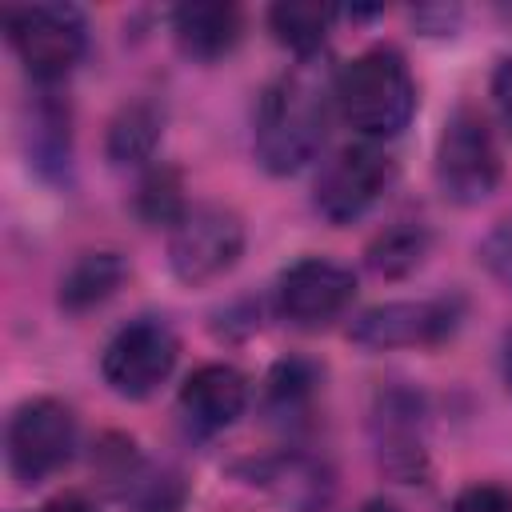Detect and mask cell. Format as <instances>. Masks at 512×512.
Returning <instances> with one entry per match:
<instances>
[{
  "label": "cell",
  "mask_w": 512,
  "mask_h": 512,
  "mask_svg": "<svg viewBox=\"0 0 512 512\" xmlns=\"http://www.w3.org/2000/svg\"><path fill=\"white\" fill-rule=\"evenodd\" d=\"M372 436H376V456L388 476L404 484H420L428 472V452H424V400L412 388H388L376 396L372 408Z\"/></svg>",
  "instance_id": "11"
},
{
  "label": "cell",
  "mask_w": 512,
  "mask_h": 512,
  "mask_svg": "<svg viewBox=\"0 0 512 512\" xmlns=\"http://www.w3.org/2000/svg\"><path fill=\"white\" fill-rule=\"evenodd\" d=\"M480 260H484V268H488L504 288H512V220H500V224L484 236Z\"/></svg>",
  "instance_id": "22"
},
{
  "label": "cell",
  "mask_w": 512,
  "mask_h": 512,
  "mask_svg": "<svg viewBox=\"0 0 512 512\" xmlns=\"http://www.w3.org/2000/svg\"><path fill=\"white\" fill-rule=\"evenodd\" d=\"M500 376H504V388L512 392V328L500 340Z\"/></svg>",
  "instance_id": "26"
},
{
  "label": "cell",
  "mask_w": 512,
  "mask_h": 512,
  "mask_svg": "<svg viewBox=\"0 0 512 512\" xmlns=\"http://www.w3.org/2000/svg\"><path fill=\"white\" fill-rule=\"evenodd\" d=\"M428 248H432V232L420 220H396L364 248V260L376 276L396 280V276H408L412 268H420Z\"/></svg>",
  "instance_id": "18"
},
{
  "label": "cell",
  "mask_w": 512,
  "mask_h": 512,
  "mask_svg": "<svg viewBox=\"0 0 512 512\" xmlns=\"http://www.w3.org/2000/svg\"><path fill=\"white\" fill-rule=\"evenodd\" d=\"M356 296V276L324 256L288 264L276 280V312L296 328H320L336 320Z\"/></svg>",
  "instance_id": "10"
},
{
  "label": "cell",
  "mask_w": 512,
  "mask_h": 512,
  "mask_svg": "<svg viewBox=\"0 0 512 512\" xmlns=\"http://www.w3.org/2000/svg\"><path fill=\"white\" fill-rule=\"evenodd\" d=\"M160 132H164V120L148 100L124 104L108 124V140H104L108 160L112 164H144V160H152V152L160 144Z\"/></svg>",
  "instance_id": "17"
},
{
  "label": "cell",
  "mask_w": 512,
  "mask_h": 512,
  "mask_svg": "<svg viewBox=\"0 0 512 512\" xmlns=\"http://www.w3.org/2000/svg\"><path fill=\"white\" fill-rule=\"evenodd\" d=\"M124 276H128V264L120 252H84L60 276V308L88 312V308L104 304L124 284Z\"/></svg>",
  "instance_id": "15"
},
{
  "label": "cell",
  "mask_w": 512,
  "mask_h": 512,
  "mask_svg": "<svg viewBox=\"0 0 512 512\" xmlns=\"http://www.w3.org/2000/svg\"><path fill=\"white\" fill-rule=\"evenodd\" d=\"M328 104L332 76H320L312 60L276 76L256 108L252 152L260 168L272 176H292L304 164H312L328 132Z\"/></svg>",
  "instance_id": "1"
},
{
  "label": "cell",
  "mask_w": 512,
  "mask_h": 512,
  "mask_svg": "<svg viewBox=\"0 0 512 512\" xmlns=\"http://www.w3.org/2000/svg\"><path fill=\"white\" fill-rule=\"evenodd\" d=\"M244 252V224L224 204L188 208L168 232V264L184 284H208L236 268Z\"/></svg>",
  "instance_id": "5"
},
{
  "label": "cell",
  "mask_w": 512,
  "mask_h": 512,
  "mask_svg": "<svg viewBox=\"0 0 512 512\" xmlns=\"http://www.w3.org/2000/svg\"><path fill=\"white\" fill-rule=\"evenodd\" d=\"M392 160L388 152H380L372 140H356L344 144L340 152H332L312 184V204L328 224H352L360 220L392 184Z\"/></svg>",
  "instance_id": "7"
},
{
  "label": "cell",
  "mask_w": 512,
  "mask_h": 512,
  "mask_svg": "<svg viewBox=\"0 0 512 512\" xmlns=\"http://www.w3.org/2000/svg\"><path fill=\"white\" fill-rule=\"evenodd\" d=\"M172 36L192 60H220L240 40V8L220 0L180 4L172 8Z\"/></svg>",
  "instance_id": "14"
},
{
  "label": "cell",
  "mask_w": 512,
  "mask_h": 512,
  "mask_svg": "<svg viewBox=\"0 0 512 512\" xmlns=\"http://www.w3.org/2000/svg\"><path fill=\"white\" fill-rule=\"evenodd\" d=\"M40 512H92V504L84 496H76V492H64V496H52Z\"/></svg>",
  "instance_id": "25"
},
{
  "label": "cell",
  "mask_w": 512,
  "mask_h": 512,
  "mask_svg": "<svg viewBox=\"0 0 512 512\" xmlns=\"http://www.w3.org/2000/svg\"><path fill=\"white\" fill-rule=\"evenodd\" d=\"M176 352H180V340L168 328V320L140 316V320H128L104 344L100 376H104V384L116 396L144 400V396H152L168 380V372L176 368Z\"/></svg>",
  "instance_id": "6"
},
{
  "label": "cell",
  "mask_w": 512,
  "mask_h": 512,
  "mask_svg": "<svg viewBox=\"0 0 512 512\" xmlns=\"http://www.w3.org/2000/svg\"><path fill=\"white\" fill-rule=\"evenodd\" d=\"M356 512H400V508H396L392 500H364Z\"/></svg>",
  "instance_id": "27"
},
{
  "label": "cell",
  "mask_w": 512,
  "mask_h": 512,
  "mask_svg": "<svg viewBox=\"0 0 512 512\" xmlns=\"http://www.w3.org/2000/svg\"><path fill=\"white\" fill-rule=\"evenodd\" d=\"M448 512H512V492L500 484H468Z\"/></svg>",
  "instance_id": "23"
},
{
  "label": "cell",
  "mask_w": 512,
  "mask_h": 512,
  "mask_svg": "<svg viewBox=\"0 0 512 512\" xmlns=\"http://www.w3.org/2000/svg\"><path fill=\"white\" fill-rule=\"evenodd\" d=\"M180 416L196 436H216L248 404V380L232 364H200L184 384H180Z\"/></svg>",
  "instance_id": "12"
},
{
  "label": "cell",
  "mask_w": 512,
  "mask_h": 512,
  "mask_svg": "<svg viewBox=\"0 0 512 512\" xmlns=\"http://www.w3.org/2000/svg\"><path fill=\"white\" fill-rule=\"evenodd\" d=\"M28 140V156L44 176H60L68 168L72 156V120H68V104H60L52 92H40L24 128Z\"/></svg>",
  "instance_id": "16"
},
{
  "label": "cell",
  "mask_w": 512,
  "mask_h": 512,
  "mask_svg": "<svg viewBox=\"0 0 512 512\" xmlns=\"http://www.w3.org/2000/svg\"><path fill=\"white\" fill-rule=\"evenodd\" d=\"M4 448H8L12 476L20 484H40L56 468H64L72 448H76V416H72V408L64 400H52V396L24 400L8 420Z\"/></svg>",
  "instance_id": "8"
},
{
  "label": "cell",
  "mask_w": 512,
  "mask_h": 512,
  "mask_svg": "<svg viewBox=\"0 0 512 512\" xmlns=\"http://www.w3.org/2000/svg\"><path fill=\"white\" fill-rule=\"evenodd\" d=\"M316 392V368L308 360H280L264 380V408L276 420H292Z\"/></svg>",
  "instance_id": "21"
},
{
  "label": "cell",
  "mask_w": 512,
  "mask_h": 512,
  "mask_svg": "<svg viewBox=\"0 0 512 512\" xmlns=\"http://www.w3.org/2000/svg\"><path fill=\"white\" fill-rule=\"evenodd\" d=\"M188 212L184 204V184H180V172L176 168H148L140 188H136V216L152 228H176V220Z\"/></svg>",
  "instance_id": "20"
},
{
  "label": "cell",
  "mask_w": 512,
  "mask_h": 512,
  "mask_svg": "<svg viewBox=\"0 0 512 512\" xmlns=\"http://www.w3.org/2000/svg\"><path fill=\"white\" fill-rule=\"evenodd\" d=\"M248 480L260 484L272 500H280L292 512H320L332 500V472L316 456L304 452H280L264 456L248 468Z\"/></svg>",
  "instance_id": "13"
},
{
  "label": "cell",
  "mask_w": 512,
  "mask_h": 512,
  "mask_svg": "<svg viewBox=\"0 0 512 512\" xmlns=\"http://www.w3.org/2000/svg\"><path fill=\"white\" fill-rule=\"evenodd\" d=\"M332 104L364 140H388L416 116V80L396 48L376 44L332 72Z\"/></svg>",
  "instance_id": "2"
},
{
  "label": "cell",
  "mask_w": 512,
  "mask_h": 512,
  "mask_svg": "<svg viewBox=\"0 0 512 512\" xmlns=\"http://www.w3.org/2000/svg\"><path fill=\"white\" fill-rule=\"evenodd\" d=\"M500 148L492 140L488 120L476 108H456L436 140V184L452 204H484L500 184Z\"/></svg>",
  "instance_id": "3"
},
{
  "label": "cell",
  "mask_w": 512,
  "mask_h": 512,
  "mask_svg": "<svg viewBox=\"0 0 512 512\" xmlns=\"http://www.w3.org/2000/svg\"><path fill=\"white\" fill-rule=\"evenodd\" d=\"M4 24H8V40H12L16 56L40 84L64 80L88 48V24H84L80 8H72V4L8 8Z\"/></svg>",
  "instance_id": "4"
},
{
  "label": "cell",
  "mask_w": 512,
  "mask_h": 512,
  "mask_svg": "<svg viewBox=\"0 0 512 512\" xmlns=\"http://www.w3.org/2000/svg\"><path fill=\"white\" fill-rule=\"evenodd\" d=\"M336 20V8L328 4H312V0H284L268 8V28L276 32V40L284 48H292L300 60H308L312 52H320L328 28Z\"/></svg>",
  "instance_id": "19"
},
{
  "label": "cell",
  "mask_w": 512,
  "mask_h": 512,
  "mask_svg": "<svg viewBox=\"0 0 512 512\" xmlns=\"http://www.w3.org/2000/svg\"><path fill=\"white\" fill-rule=\"evenodd\" d=\"M460 324V300L456 296H436V300H392L364 308L348 324V340L368 348V352H388V348H424L440 344L452 336Z\"/></svg>",
  "instance_id": "9"
},
{
  "label": "cell",
  "mask_w": 512,
  "mask_h": 512,
  "mask_svg": "<svg viewBox=\"0 0 512 512\" xmlns=\"http://www.w3.org/2000/svg\"><path fill=\"white\" fill-rule=\"evenodd\" d=\"M492 104H496L504 128L512 132V56H504L492 72Z\"/></svg>",
  "instance_id": "24"
}]
</instances>
